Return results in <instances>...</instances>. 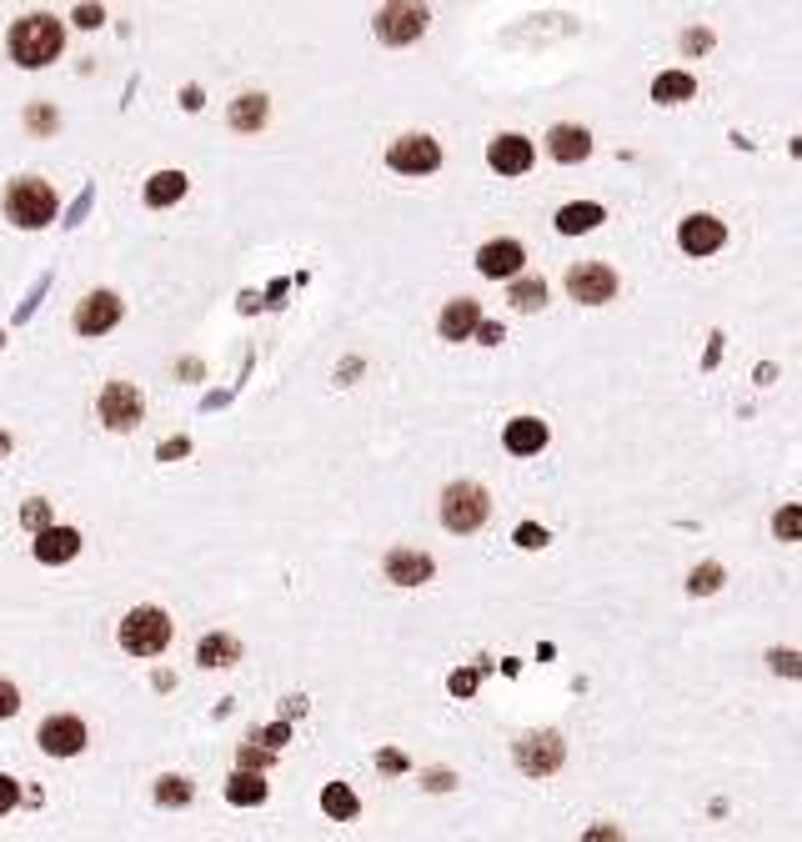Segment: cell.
<instances>
[{
	"instance_id": "1",
	"label": "cell",
	"mask_w": 802,
	"mask_h": 842,
	"mask_svg": "<svg viewBox=\"0 0 802 842\" xmlns=\"http://www.w3.org/2000/svg\"><path fill=\"white\" fill-rule=\"evenodd\" d=\"M6 51H11L16 66L41 71V66H51V61L66 51V31H61L56 16H21V21L11 26V36H6Z\"/></svg>"
},
{
	"instance_id": "2",
	"label": "cell",
	"mask_w": 802,
	"mask_h": 842,
	"mask_svg": "<svg viewBox=\"0 0 802 842\" xmlns=\"http://www.w3.org/2000/svg\"><path fill=\"white\" fill-rule=\"evenodd\" d=\"M6 221L11 226H26V231H41L56 221V191L36 176H21L6 186Z\"/></svg>"
},
{
	"instance_id": "3",
	"label": "cell",
	"mask_w": 802,
	"mask_h": 842,
	"mask_svg": "<svg viewBox=\"0 0 802 842\" xmlns=\"http://www.w3.org/2000/svg\"><path fill=\"white\" fill-rule=\"evenodd\" d=\"M427 21L432 16L422 0H386L376 11V36H381V46H412V41H422Z\"/></svg>"
},
{
	"instance_id": "4",
	"label": "cell",
	"mask_w": 802,
	"mask_h": 842,
	"mask_svg": "<svg viewBox=\"0 0 802 842\" xmlns=\"http://www.w3.org/2000/svg\"><path fill=\"white\" fill-rule=\"evenodd\" d=\"M492 517V502H487V492L477 487V482H452L447 492H442V522H447V532H477L482 522Z\"/></svg>"
},
{
	"instance_id": "5",
	"label": "cell",
	"mask_w": 802,
	"mask_h": 842,
	"mask_svg": "<svg viewBox=\"0 0 802 842\" xmlns=\"http://www.w3.org/2000/svg\"><path fill=\"white\" fill-rule=\"evenodd\" d=\"M166 642H171V617H166L161 607H136V612H126V622H121V647H126L131 657H156Z\"/></svg>"
},
{
	"instance_id": "6",
	"label": "cell",
	"mask_w": 802,
	"mask_h": 842,
	"mask_svg": "<svg viewBox=\"0 0 802 842\" xmlns=\"http://www.w3.org/2000/svg\"><path fill=\"white\" fill-rule=\"evenodd\" d=\"M386 166L401 171V176H432L442 166V146L432 136H401V141H391Z\"/></svg>"
},
{
	"instance_id": "7",
	"label": "cell",
	"mask_w": 802,
	"mask_h": 842,
	"mask_svg": "<svg viewBox=\"0 0 802 842\" xmlns=\"http://www.w3.org/2000/svg\"><path fill=\"white\" fill-rule=\"evenodd\" d=\"M567 291H572V301H582V306H602V301L617 296V271L602 266V261H582V266L567 271Z\"/></svg>"
},
{
	"instance_id": "8",
	"label": "cell",
	"mask_w": 802,
	"mask_h": 842,
	"mask_svg": "<svg viewBox=\"0 0 802 842\" xmlns=\"http://www.w3.org/2000/svg\"><path fill=\"white\" fill-rule=\"evenodd\" d=\"M562 757H567V747H562L557 732H527V737L517 742V767H522L527 777H552V772L562 767Z\"/></svg>"
},
{
	"instance_id": "9",
	"label": "cell",
	"mask_w": 802,
	"mask_h": 842,
	"mask_svg": "<svg viewBox=\"0 0 802 842\" xmlns=\"http://www.w3.org/2000/svg\"><path fill=\"white\" fill-rule=\"evenodd\" d=\"M101 421L111 432H131L136 421H141V391L131 386V381H111L106 391H101Z\"/></svg>"
},
{
	"instance_id": "10",
	"label": "cell",
	"mask_w": 802,
	"mask_h": 842,
	"mask_svg": "<svg viewBox=\"0 0 802 842\" xmlns=\"http://www.w3.org/2000/svg\"><path fill=\"white\" fill-rule=\"evenodd\" d=\"M677 241H682V251H687V256H712V251H722V241H727V226H722L717 216L697 211V216H687V221H682Z\"/></svg>"
},
{
	"instance_id": "11",
	"label": "cell",
	"mask_w": 802,
	"mask_h": 842,
	"mask_svg": "<svg viewBox=\"0 0 802 842\" xmlns=\"http://www.w3.org/2000/svg\"><path fill=\"white\" fill-rule=\"evenodd\" d=\"M86 747V722L81 717H46L41 722V752L46 757H76Z\"/></svg>"
},
{
	"instance_id": "12",
	"label": "cell",
	"mask_w": 802,
	"mask_h": 842,
	"mask_svg": "<svg viewBox=\"0 0 802 842\" xmlns=\"http://www.w3.org/2000/svg\"><path fill=\"white\" fill-rule=\"evenodd\" d=\"M116 321H121V301H116L111 291H91V296L76 306V331H81V336H106Z\"/></svg>"
},
{
	"instance_id": "13",
	"label": "cell",
	"mask_w": 802,
	"mask_h": 842,
	"mask_svg": "<svg viewBox=\"0 0 802 842\" xmlns=\"http://www.w3.org/2000/svg\"><path fill=\"white\" fill-rule=\"evenodd\" d=\"M487 161H492V171H502V176H527L532 161H537V151H532L527 136H497V141L487 146Z\"/></svg>"
},
{
	"instance_id": "14",
	"label": "cell",
	"mask_w": 802,
	"mask_h": 842,
	"mask_svg": "<svg viewBox=\"0 0 802 842\" xmlns=\"http://www.w3.org/2000/svg\"><path fill=\"white\" fill-rule=\"evenodd\" d=\"M522 261H527V251H522L517 241H487V246L477 251V271L492 276V281H512V276L522 271Z\"/></svg>"
},
{
	"instance_id": "15",
	"label": "cell",
	"mask_w": 802,
	"mask_h": 842,
	"mask_svg": "<svg viewBox=\"0 0 802 842\" xmlns=\"http://www.w3.org/2000/svg\"><path fill=\"white\" fill-rule=\"evenodd\" d=\"M547 151H552V161L577 166V161L592 156V136H587L582 126H552V131H547Z\"/></svg>"
},
{
	"instance_id": "16",
	"label": "cell",
	"mask_w": 802,
	"mask_h": 842,
	"mask_svg": "<svg viewBox=\"0 0 802 842\" xmlns=\"http://www.w3.org/2000/svg\"><path fill=\"white\" fill-rule=\"evenodd\" d=\"M432 557L427 552H391L386 557V577L396 582V587H422V582H432Z\"/></svg>"
},
{
	"instance_id": "17",
	"label": "cell",
	"mask_w": 802,
	"mask_h": 842,
	"mask_svg": "<svg viewBox=\"0 0 802 842\" xmlns=\"http://www.w3.org/2000/svg\"><path fill=\"white\" fill-rule=\"evenodd\" d=\"M542 447H547V421H537V416L507 421V452L512 457H537Z\"/></svg>"
},
{
	"instance_id": "18",
	"label": "cell",
	"mask_w": 802,
	"mask_h": 842,
	"mask_svg": "<svg viewBox=\"0 0 802 842\" xmlns=\"http://www.w3.org/2000/svg\"><path fill=\"white\" fill-rule=\"evenodd\" d=\"M76 552H81V537H76L71 527H41V537H36V562L56 567V562H71Z\"/></svg>"
},
{
	"instance_id": "19",
	"label": "cell",
	"mask_w": 802,
	"mask_h": 842,
	"mask_svg": "<svg viewBox=\"0 0 802 842\" xmlns=\"http://www.w3.org/2000/svg\"><path fill=\"white\" fill-rule=\"evenodd\" d=\"M477 321H482V306L462 296V301H452V306L442 311V336H447V341H467V336L477 331Z\"/></svg>"
},
{
	"instance_id": "20",
	"label": "cell",
	"mask_w": 802,
	"mask_h": 842,
	"mask_svg": "<svg viewBox=\"0 0 802 842\" xmlns=\"http://www.w3.org/2000/svg\"><path fill=\"white\" fill-rule=\"evenodd\" d=\"M697 96V81L687 76V71H662L657 81H652V101L657 106H682V101H692Z\"/></svg>"
},
{
	"instance_id": "21",
	"label": "cell",
	"mask_w": 802,
	"mask_h": 842,
	"mask_svg": "<svg viewBox=\"0 0 802 842\" xmlns=\"http://www.w3.org/2000/svg\"><path fill=\"white\" fill-rule=\"evenodd\" d=\"M266 116H271V106H266V96H256V91H246V96L231 101V126H236V131H261Z\"/></svg>"
},
{
	"instance_id": "22",
	"label": "cell",
	"mask_w": 802,
	"mask_h": 842,
	"mask_svg": "<svg viewBox=\"0 0 802 842\" xmlns=\"http://www.w3.org/2000/svg\"><path fill=\"white\" fill-rule=\"evenodd\" d=\"M607 216H602V206H592V201H577V206H562L557 211V231L562 236H582V231H592V226H602Z\"/></svg>"
},
{
	"instance_id": "23",
	"label": "cell",
	"mask_w": 802,
	"mask_h": 842,
	"mask_svg": "<svg viewBox=\"0 0 802 842\" xmlns=\"http://www.w3.org/2000/svg\"><path fill=\"white\" fill-rule=\"evenodd\" d=\"M186 196V176L181 171H156L151 181H146V201L151 206H176Z\"/></svg>"
},
{
	"instance_id": "24",
	"label": "cell",
	"mask_w": 802,
	"mask_h": 842,
	"mask_svg": "<svg viewBox=\"0 0 802 842\" xmlns=\"http://www.w3.org/2000/svg\"><path fill=\"white\" fill-rule=\"evenodd\" d=\"M241 657V647H236V637H201V647H196V662L201 667H231Z\"/></svg>"
},
{
	"instance_id": "25",
	"label": "cell",
	"mask_w": 802,
	"mask_h": 842,
	"mask_svg": "<svg viewBox=\"0 0 802 842\" xmlns=\"http://www.w3.org/2000/svg\"><path fill=\"white\" fill-rule=\"evenodd\" d=\"M226 797L236 802V807H256L261 797H266V782H261V772H251V767H241L231 782H226Z\"/></svg>"
},
{
	"instance_id": "26",
	"label": "cell",
	"mask_w": 802,
	"mask_h": 842,
	"mask_svg": "<svg viewBox=\"0 0 802 842\" xmlns=\"http://www.w3.org/2000/svg\"><path fill=\"white\" fill-rule=\"evenodd\" d=\"M542 301H547V281L517 271V281H512V306H517V311H537Z\"/></svg>"
},
{
	"instance_id": "27",
	"label": "cell",
	"mask_w": 802,
	"mask_h": 842,
	"mask_svg": "<svg viewBox=\"0 0 802 842\" xmlns=\"http://www.w3.org/2000/svg\"><path fill=\"white\" fill-rule=\"evenodd\" d=\"M722 582H727L722 562H702V567H692V577H687V592H692V597H712Z\"/></svg>"
},
{
	"instance_id": "28",
	"label": "cell",
	"mask_w": 802,
	"mask_h": 842,
	"mask_svg": "<svg viewBox=\"0 0 802 842\" xmlns=\"http://www.w3.org/2000/svg\"><path fill=\"white\" fill-rule=\"evenodd\" d=\"M321 807H326V817H356V792L341 787V782H331L321 792Z\"/></svg>"
},
{
	"instance_id": "29",
	"label": "cell",
	"mask_w": 802,
	"mask_h": 842,
	"mask_svg": "<svg viewBox=\"0 0 802 842\" xmlns=\"http://www.w3.org/2000/svg\"><path fill=\"white\" fill-rule=\"evenodd\" d=\"M156 802H161V807H186V802H191V782L176 777V772L161 777V782H156Z\"/></svg>"
},
{
	"instance_id": "30",
	"label": "cell",
	"mask_w": 802,
	"mask_h": 842,
	"mask_svg": "<svg viewBox=\"0 0 802 842\" xmlns=\"http://www.w3.org/2000/svg\"><path fill=\"white\" fill-rule=\"evenodd\" d=\"M772 537H777V542H802V507H777Z\"/></svg>"
},
{
	"instance_id": "31",
	"label": "cell",
	"mask_w": 802,
	"mask_h": 842,
	"mask_svg": "<svg viewBox=\"0 0 802 842\" xmlns=\"http://www.w3.org/2000/svg\"><path fill=\"white\" fill-rule=\"evenodd\" d=\"M682 51H687V56H702V51H712V31H707V26H692V31L682 36Z\"/></svg>"
},
{
	"instance_id": "32",
	"label": "cell",
	"mask_w": 802,
	"mask_h": 842,
	"mask_svg": "<svg viewBox=\"0 0 802 842\" xmlns=\"http://www.w3.org/2000/svg\"><path fill=\"white\" fill-rule=\"evenodd\" d=\"M517 547H527V552L547 547V527H537V522H522V527H517Z\"/></svg>"
},
{
	"instance_id": "33",
	"label": "cell",
	"mask_w": 802,
	"mask_h": 842,
	"mask_svg": "<svg viewBox=\"0 0 802 842\" xmlns=\"http://www.w3.org/2000/svg\"><path fill=\"white\" fill-rule=\"evenodd\" d=\"M767 662H772V672H782V677H797V672H802V657H797V652H767Z\"/></svg>"
},
{
	"instance_id": "34",
	"label": "cell",
	"mask_w": 802,
	"mask_h": 842,
	"mask_svg": "<svg viewBox=\"0 0 802 842\" xmlns=\"http://www.w3.org/2000/svg\"><path fill=\"white\" fill-rule=\"evenodd\" d=\"M21 802V782L16 777H6V772H0V817H6L11 807Z\"/></svg>"
},
{
	"instance_id": "35",
	"label": "cell",
	"mask_w": 802,
	"mask_h": 842,
	"mask_svg": "<svg viewBox=\"0 0 802 842\" xmlns=\"http://www.w3.org/2000/svg\"><path fill=\"white\" fill-rule=\"evenodd\" d=\"M16 707H21V692H16L6 677H0V722H6V717H16Z\"/></svg>"
},
{
	"instance_id": "36",
	"label": "cell",
	"mask_w": 802,
	"mask_h": 842,
	"mask_svg": "<svg viewBox=\"0 0 802 842\" xmlns=\"http://www.w3.org/2000/svg\"><path fill=\"white\" fill-rule=\"evenodd\" d=\"M101 21H106V11H101V6H76V26H81V31H96Z\"/></svg>"
},
{
	"instance_id": "37",
	"label": "cell",
	"mask_w": 802,
	"mask_h": 842,
	"mask_svg": "<svg viewBox=\"0 0 802 842\" xmlns=\"http://www.w3.org/2000/svg\"><path fill=\"white\" fill-rule=\"evenodd\" d=\"M266 762H271V752H261V747H241V767H251V772H266Z\"/></svg>"
},
{
	"instance_id": "38",
	"label": "cell",
	"mask_w": 802,
	"mask_h": 842,
	"mask_svg": "<svg viewBox=\"0 0 802 842\" xmlns=\"http://www.w3.org/2000/svg\"><path fill=\"white\" fill-rule=\"evenodd\" d=\"M452 692H457V697H472V692H477V672H472V667L457 672V677H452Z\"/></svg>"
},
{
	"instance_id": "39",
	"label": "cell",
	"mask_w": 802,
	"mask_h": 842,
	"mask_svg": "<svg viewBox=\"0 0 802 842\" xmlns=\"http://www.w3.org/2000/svg\"><path fill=\"white\" fill-rule=\"evenodd\" d=\"M477 336H482L487 346H497V341H502V326H497V321H477Z\"/></svg>"
},
{
	"instance_id": "40",
	"label": "cell",
	"mask_w": 802,
	"mask_h": 842,
	"mask_svg": "<svg viewBox=\"0 0 802 842\" xmlns=\"http://www.w3.org/2000/svg\"><path fill=\"white\" fill-rule=\"evenodd\" d=\"M286 737H291V727H286V722L266 727V742H271V752H276V747H286Z\"/></svg>"
},
{
	"instance_id": "41",
	"label": "cell",
	"mask_w": 802,
	"mask_h": 842,
	"mask_svg": "<svg viewBox=\"0 0 802 842\" xmlns=\"http://www.w3.org/2000/svg\"><path fill=\"white\" fill-rule=\"evenodd\" d=\"M46 517H51L46 502H31V507H26V522H31V527H46Z\"/></svg>"
},
{
	"instance_id": "42",
	"label": "cell",
	"mask_w": 802,
	"mask_h": 842,
	"mask_svg": "<svg viewBox=\"0 0 802 842\" xmlns=\"http://www.w3.org/2000/svg\"><path fill=\"white\" fill-rule=\"evenodd\" d=\"M381 767L386 772H407V757H401V752H381Z\"/></svg>"
},
{
	"instance_id": "43",
	"label": "cell",
	"mask_w": 802,
	"mask_h": 842,
	"mask_svg": "<svg viewBox=\"0 0 802 842\" xmlns=\"http://www.w3.org/2000/svg\"><path fill=\"white\" fill-rule=\"evenodd\" d=\"M181 106H186V111H196V106H201V91H196V86H186V96H181Z\"/></svg>"
},
{
	"instance_id": "44",
	"label": "cell",
	"mask_w": 802,
	"mask_h": 842,
	"mask_svg": "<svg viewBox=\"0 0 802 842\" xmlns=\"http://www.w3.org/2000/svg\"><path fill=\"white\" fill-rule=\"evenodd\" d=\"M11 452V437H0V457H6Z\"/></svg>"
}]
</instances>
